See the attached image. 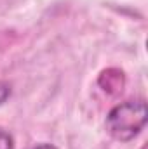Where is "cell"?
<instances>
[{
    "label": "cell",
    "mask_w": 148,
    "mask_h": 149,
    "mask_svg": "<svg viewBox=\"0 0 148 149\" xmlns=\"http://www.w3.org/2000/svg\"><path fill=\"white\" fill-rule=\"evenodd\" d=\"M147 123V102L140 101H125L115 106L106 116V130L113 139L120 142H127L134 139Z\"/></svg>",
    "instance_id": "6da1fadb"
},
{
    "label": "cell",
    "mask_w": 148,
    "mask_h": 149,
    "mask_svg": "<svg viewBox=\"0 0 148 149\" xmlns=\"http://www.w3.org/2000/svg\"><path fill=\"white\" fill-rule=\"evenodd\" d=\"M32 149H58V148H56V146H52V144L44 142V144H37V146H33Z\"/></svg>",
    "instance_id": "5b68a950"
},
{
    "label": "cell",
    "mask_w": 148,
    "mask_h": 149,
    "mask_svg": "<svg viewBox=\"0 0 148 149\" xmlns=\"http://www.w3.org/2000/svg\"><path fill=\"white\" fill-rule=\"evenodd\" d=\"M0 149H14L12 135L7 130H4V128H0Z\"/></svg>",
    "instance_id": "3957f363"
},
{
    "label": "cell",
    "mask_w": 148,
    "mask_h": 149,
    "mask_svg": "<svg viewBox=\"0 0 148 149\" xmlns=\"http://www.w3.org/2000/svg\"><path fill=\"white\" fill-rule=\"evenodd\" d=\"M11 97V85L5 81H0V104H4Z\"/></svg>",
    "instance_id": "277c9868"
},
{
    "label": "cell",
    "mask_w": 148,
    "mask_h": 149,
    "mask_svg": "<svg viewBox=\"0 0 148 149\" xmlns=\"http://www.w3.org/2000/svg\"><path fill=\"white\" fill-rule=\"evenodd\" d=\"M98 83H99V87H101L105 92H108L111 95H117V94L122 92V88H124V85H125V78H124V73H122L120 70L110 68V70H106V71L101 73Z\"/></svg>",
    "instance_id": "7a4b0ae2"
}]
</instances>
